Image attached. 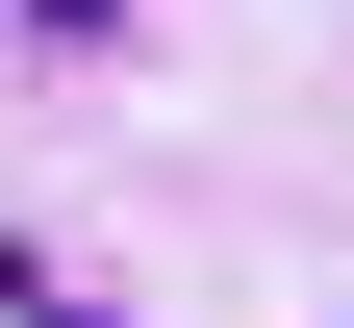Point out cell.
I'll return each instance as SVG.
<instances>
[{
  "mask_svg": "<svg viewBox=\"0 0 354 328\" xmlns=\"http://www.w3.org/2000/svg\"><path fill=\"white\" fill-rule=\"evenodd\" d=\"M26 26H127V0H26Z\"/></svg>",
  "mask_w": 354,
  "mask_h": 328,
  "instance_id": "cell-1",
  "label": "cell"
}]
</instances>
